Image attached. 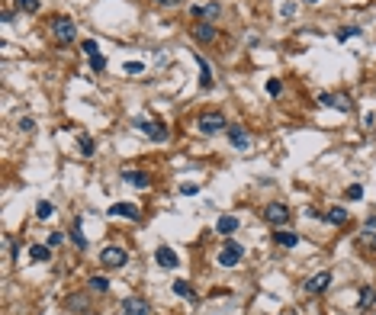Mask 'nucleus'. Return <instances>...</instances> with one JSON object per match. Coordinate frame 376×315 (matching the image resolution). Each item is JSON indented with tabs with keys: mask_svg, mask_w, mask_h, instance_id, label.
<instances>
[{
	"mask_svg": "<svg viewBox=\"0 0 376 315\" xmlns=\"http://www.w3.org/2000/svg\"><path fill=\"white\" fill-rule=\"evenodd\" d=\"M87 286H90L93 293H106V290H110V280L97 274V277H90V280H87Z\"/></svg>",
	"mask_w": 376,
	"mask_h": 315,
	"instance_id": "4be33fe9",
	"label": "nucleus"
},
{
	"mask_svg": "<svg viewBox=\"0 0 376 315\" xmlns=\"http://www.w3.org/2000/svg\"><path fill=\"white\" fill-rule=\"evenodd\" d=\"M347 196H351V199H360V196H363V187H360V183H354V187H347Z\"/></svg>",
	"mask_w": 376,
	"mask_h": 315,
	"instance_id": "72a5a7b5",
	"label": "nucleus"
},
{
	"mask_svg": "<svg viewBox=\"0 0 376 315\" xmlns=\"http://www.w3.org/2000/svg\"><path fill=\"white\" fill-rule=\"evenodd\" d=\"M216 232H219V235H232V232H238V219H235V216H219Z\"/></svg>",
	"mask_w": 376,
	"mask_h": 315,
	"instance_id": "f3484780",
	"label": "nucleus"
},
{
	"mask_svg": "<svg viewBox=\"0 0 376 315\" xmlns=\"http://www.w3.org/2000/svg\"><path fill=\"white\" fill-rule=\"evenodd\" d=\"M81 48L87 51V55H97V42H93V39H84V42H81Z\"/></svg>",
	"mask_w": 376,
	"mask_h": 315,
	"instance_id": "473e14b6",
	"label": "nucleus"
},
{
	"mask_svg": "<svg viewBox=\"0 0 376 315\" xmlns=\"http://www.w3.org/2000/svg\"><path fill=\"white\" fill-rule=\"evenodd\" d=\"M20 129H23V132H32V129H36V122L26 116V119H20Z\"/></svg>",
	"mask_w": 376,
	"mask_h": 315,
	"instance_id": "c9c22d12",
	"label": "nucleus"
},
{
	"mask_svg": "<svg viewBox=\"0 0 376 315\" xmlns=\"http://www.w3.org/2000/svg\"><path fill=\"white\" fill-rule=\"evenodd\" d=\"M180 193H183V196H196V193H199V187H196V183H183Z\"/></svg>",
	"mask_w": 376,
	"mask_h": 315,
	"instance_id": "2f4dec72",
	"label": "nucleus"
},
{
	"mask_svg": "<svg viewBox=\"0 0 376 315\" xmlns=\"http://www.w3.org/2000/svg\"><path fill=\"white\" fill-rule=\"evenodd\" d=\"M373 302H376V290H373V286H363V290H360V296H357V309H360V312H366Z\"/></svg>",
	"mask_w": 376,
	"mask_h": 315,
	"instance_id": "6ab92c4d",
	"label": "nucleus"
},
{
	"mask_svg": "<svg viewBox=\"0 0 376 315\" xmlns=\"http://www.w3.org/2000/svg\"><path fill=\"white\" fill-rule=\"evenodd\" d=\"M171 290L177 293V296H183V299H196L193 283H187V280H174V283H171Z\"/></svg>",
	"mask_w": 376,
	"mask_h": 315,
	"instance_id": "a211bd4d",
	"label": "nucleus"
},
{
	"mask_svg": "<svg viewBox=\"0 0 376 315\" xmlns=\"http://www.w3.org/2000/svg\"><path fill=\"white\" fill-rule=\"evenodd\" d=\"M126 260H129V251H126V248H119V244H110V248H103V251H100V264L106 267V270H119V267H126Z\"/></svg>",
	"mask_w": 376,
	"mask_h": 315,
	"instance_id": "f03ea898",
	"label": "nucleus"
},
{
	"mask_svg": "<svg viewBox=\"0 0 376 315\" xmlns=\"http://www.w3.org/2000/svg\"><path fill=\"white\" fill-rule=\"evenodd\" d=\"M321 219L331 222V225H344V222H347V209H331V213H325Z\"/></svg>",
	"mask_w": 376,
	"mask_h": 315,
	"instance_id": "412c9836",
	"label": "nucleus"
},
{
	"mask_svg": "<svg viewBox=\"0 0 376 315\" xmlns=\"http://www.w3.org/2000/svg\"><path fill=\"white\" fill-rule=\"evenodd\" d=\"M29 257L36 260V264H42V260H51V244H32V248H29Z\"/></svg>",
	"mask_w": 376,
	"mask_h": 315,
	"instance_id": "aec40b11",
	"label": "nucleus"
},
{
	"mask_svg": "<svg viewBox=\"0 0 376 315\" xmlns=\"http://www.w3.org/2000/svg\"><path fill=\"white\" fill-rule=\"evenodd\" d=\"M154 260H158V267H164V270H174V267L180 264L177 251H174V248H168V244H161V248L154 251Z\"/></svg>",
	"mask_w": 376,
	"mask_h": 315,
	"instance_id": "1a4fd4ad",
	"label": "nucleus"
},
{
	"mask_svg": "<svg viewBox=\"0 0 376 315\" xmlns=\"http://www.w3.org/2000/svg\"><path fill=\"white\" fill-rule=\"evenodd\" d=\"M90 68H93V71H103V68H106V55H100V51L90 55Z\"/></svg>",
	"mask_w": 376,
	"mask_h": 315,
	"instance_id": "c85d7f7f",
	"label": "nucleus"
},
{
	"mask_svg": "<svg viewBox=\"0 0 376 315\" xmlns=\"http://www.w3.org/2000/svg\"><path fill=\"white\" fill-rule=\"evenodd\" d=\"M51 36H55L58 45H71L74 36H77V26L71 16H55V23H51Z\"/></svg>",
	"mask_w": 376,
	"mask_h": 315,
	"instance_id": "f257e3e1",
	"label": "nucleus"
},
{
	"mask_svg": "<svg viewBox=\"0 0 376 315\" xmlns=\"http://www.w3.org/2000/svg\"><path fill=\"white\" fill-rule=\"evenodd\" d=\"M77 142H81V151H84V154H93V142H90L87 135H77Z\"/></svg>",
	"mask_w": 376,
	"mask_h": 315,
	"instance_id": "c756f323",
	"label": "nucleus"
},
{
	"mask_svg": "<svg viewBox=\"0 0 376 315\" xmlns=\"http://www.w3.org/2000/svg\"><path fill=\"white\" fill-rule=\"evenodd\" d=\"M142 71H145L142 61H129V65H126V74H142Z\"/></svg>",
	"mask_w": 376,
	"mask_h": 315,
	"instance_id": "7c9ffc66",
	"label": "nucleus"
},
{
	"mask_svg": "<svg viewBox=\"0 0 376 315\" xmlns=\"http://www.w3.org/2000/svg\"><path fill=\"white\" fill-rule=\"evenodd\" d=\"M241 254H244V248L235 238H229V241H225V248L219 251V264H222V267H235L241 260Z\"/></svg>",
	"mask_w": 376,
	"mask_h": 315,
	"instance_id": "39448f33",
	"label": "nucleus"
},
{
	"mask_svg": "<svg viewBox=\"0 0 376 315\" xmlns=\"http://www.w3.org/2000/svg\"><path fill=\"white\" fill-rule=\"evenodd\" d=\"M193 39L203 42V45H209V42L216 39V26H212V23H199L196 29H193Z\"/></svg>",
	"mask_w": 376,
	"mask_h": 315,
	"instance_id": "2eb2a0df",
	"label": "nucleus"
},
{
	"mask_svg": "<svg viewBox=\"0 0 376 315\" xmlns=\"http://www.w3.org/2000/svg\"><path fill=\"white\" fill-rule=\"evenodd\" d=\"M84 305V296H71V299H68V309H81Z\"/></svg>",
	"mask_w": 376,
	"mask_h": 315,
	"instance_id": "e433bc0d",
	"label": "nucleus"
},
{
	"mask_svg": "<svg viewBox=\"0 0 376 315\" xmlns=\"http://www.w3.org/2000/svg\"><path fill=\"white\" fill-rule=\"evenodd\" d=\"M106 213H110V216H119V219H132V222H138V219H142V213H138L135 203H113Z\"/></svg>",
	"mask_w": 376,
	"mask_h": 315,
	"instance_id": "9d476101",
	"label": "nucleus"
},
{
	"mask_svg": "<svg viewBox=\"0 0 376 315\" xmlns=\"http://www.w3.org/2000/svg\"><path fill=\"white\" fill-rule=\"evenodd\" d=\"M225 129H229V126H225V116H222V113H203V116H199V132H203V135H219V132H225Z\"/></svg>",
	"mask_w": 376,
	"mask_h": 315,
	"instance_id": "7ed1b4c3",
	"label": "nucleus"
},
{
	"mask_svg": "<svg viewBox=\"0 0 376 315\" xmlns=\"http://www.w3.org/2000/svg\"><path fill=\"white\" fill-rule=\"evenodd\" d=\"M135 126L142 129L151 142H168V126H164V122H158V119H154V122H151V119H138Z\"/></svg>",
	"mask_w": 376,
	"mask_h": 315,
	"instance_id": "423d86ee",
	"label": "nucleus"
},
{
	"mask_svg": "<svg viewBox=\"0 0 376 315\" xmlns=\"http://www.w3.org/2000/svg\"><path fill=\"white\" fill-rule=\"evenodd\" d=\"M71 241L77 244V248H87V238H84V235H81V222H74V229H71Z\"/></svg>",
	"mask_w": 376,
	"mask_h": 315,
	"instance_id": "393cba45",
	"label": "nucleus"
},
{
	"mask_svg": "<svg viewBox=\"0 0 376 315\" xmlns=\"http://www.w3.org/2000/svg\"><path fill=\"white\" fill-rule=\"evenodd\" d=\"M196 65H199V84H203V90L212 87V68H209V61L203 55H196Z\"/></svg>",
	"mask_w": 376,
	"mask_h": 315,
	"instance_id": "dca6fc26",
	"label": "nucleus"
},
{
	"mask_svg": "<svg viewBox=\"0 0 376 315\" xmlns=\"http://www.w3.org/2000/svg\"><path fill=\"white\" fill-rule=\"evenodd\" d=\"M305 4H318V0H305Z\"/></svg>",
	"mask_w": 376,
	"mask_h": 315,
	"instance_id": "a19ab883",
	"label": "nucleus"
},
{
	"mask_svg": "<svg viewBox=\"0 0 376 315\" xmlns=\"http://www.w3.org/2000/svg\"><path fill=\"white\" fill-rule=\"evenodd\" d=\"M225 132H229L232 145L238 148V151H244V148H251V135H248V129H244V126H229Z\"/></svg>",
	"mask_w": 376,
	"mask_h": 315,
	"instance_id": "9b49d317",
	"label": "nucleus"
},
{
	"mask_svg": "<svg viewBox=\"0 0 376 315\" xmlns=\"http://www.w3.org/2000/svg\"><path fill=\"white\" fill-rule=\"evenodd\" d=\"M264 222L274 225V229H280V225L290 222V209H286L283 203H270V206H264Z\"/></svg>",
	"mask_w": 376,
	"mask_h": 315,
	"instance_id": "20e7f679",
	"label": "nucleus"
},
{
	"mask_svg": "<svg viewBox=\"0 0 376 315\" xmlns=\"http://www.w3.org/2000/svg\"><path fill=\"white\" fill-rule=\"evenodd\" d=\"M331 107L341 110V113H347V110H351V100H347L344 93H331Z\"/></svg>",
	"mask_w": 376,
	"mask_h": 315,
	"instance_id": "b1692460",
	"label": "nucleus"
},
{
	"mask_svg": "<svg viewBox=\"0 0 376 315\" xmlns=\"http://www.w3.org/2000/svg\"><path fill=\"white\" fill-rule=\"evenodd\" d=\"M267 93H270V97H280V93H283V84H280L277 77H270V81H267Z\"/></svg>",
	"mask_w": 376,
	"mask_h": 315,
	"instance_id": "cd10ccee",
	"label": "nucleus"
},
{
	"mask_svg": "<svg viewBox=\"0 0 376 315\" xmlns=\"http://www.w3.org/2000/svg\"><path fill=\"white\" fill-rule=\"evenodd\" d=\"M48 216H55V203L39 199V203H36V219H48Z\"/></svg>",
	"mask_w": 376,
	"mask_h": 315,
	"instance_id": "5701e85b",
	"label": "nucleus"
},
{
	"mask_svg": "<svg viewBox=\"0 0 376 315\" xmlns=\"http://www.w3.org/2000/svg\"><path fill=\"white\" fill-rule=\"evenodd\" d=\"M84 315H97V312H90V309H87V312H84Z\"/></svg>",
	"mask_w": 376,
	"mask_h": 315,
	"instance_id": "ea45409f",
	"label": "nucleus"
},
{
	"mask_svg": "<svg viewBox=\"0 0 376 315\" xmlns=\"http://www.w3.org/2000/svg\"><path fill=\"white\" fill-rule=\"evenodd\" d=\"M16 7L26 13H39V0H16Z\"/></svg>",
	"mask_w": 376,
	"mask_h": 315,
	"instance_id": "a878e982",
	"label": "nucleus"
},
{
	"mask_svg": "<svg viewBox=\"0 0 376 315\" xmlns=\"http://www.w3.org/2000/svg\"><path fill=\"white\" fill-rule=\"evenodd\" d=\"M154 4H161V7H174V4H180V0H154Z\"/></svg>",
	"mask_w": 376,
	"mask_h": 315,
	"instance_id": "58836bf2",
	"label": "nucleus"
},
{
	"mask_svg": "<svg viewBox=\"0 0 376 315\" xmlns=\"http://www.w3.org/2000/svg\"><path fill=\"white\" fill-rule=\"evenodd\" d=\"M61 241H65V232H51V235H48V244H51V248L61 244Z\"/></svg>",
	"mask_w": 376,
	"mask_h": 315,
	"instance_id": "f704fd0d",
	"label": "nucleus"
},
{
	"mask_svg": "<svg viewBox=\"0 0 376 315\" xmlns=\"http://www.w3.org/2000/svg\"><path fill=\"white\" fill-rule=\"evenodd\" d=\"M122 180H126V183H132V187H138V190L151 183L145 171H135V168H122Z\"/></svg>",
	"mask_w": 376,
	"mask_h": 315,
	"instance_id": "f8f14e48",
	"label": "nucleus"
},
{
	"mask_svg": "<svg viewBox=\"0 0 376 315\" xmlns=\"http://www.w3.org/2000/svg\"><path fill=\"white\" fill-rule=\"evenodd\" d=\"M354 36H360V29H357V26H344V29L338 32V39H341V42H347V39H354Z\"/></svg>",
	"mask_w": 376,
	"mask_h": 315,
	"instance_id": "bb28decb",
	"label": "nucleus"
},
{
	"mask_svg": "<svg viewBox=\"0 0 376 315\" xmlns=\"http://www.w3.org/2000/svg\"><path fill=\"white\" fill-rule=\"evenodd\" d=\"M274 241L283 244V248H296V244H299V235L290 232V229H274Z\"/></svg>",
	"mask_w": 376,
	"mask_h": 315,
	"instance_id": "ddd939ff",
	"label": "nucleus"
},
{
	"mask_svg": "<svg viewBox=\"0 0 376 315\" xmlns=\"http://www.w3.org/2000/svg\"><path fill=\"white\" fill-rule=\"evenodd\" d=\"M328 286H331V270H321V274H315V277L305 280V293H312V296L325 293Z\"/></svg>",
	"mask_w": 376,
	"mask_h": 315,
	"instance_id": "6e6552de",
	"label": "nucleus"
},
{
	"mask_svg": "<svg viewBox=\"0 0 376 315\" xmlns=\"http://www.w3.org/2000/svg\"><path fill=\"white\" fill-rule=\"evenodd\" d=\"M119 315H151V302L142 299V296H129V299L122 302Z\"/></svg>",
	"mask_w": 376,
	"mask_h": 315,
	"instance_id": "0eeeda50",
	"label": "nucleus"
},
{
	"mask_svg": "<svg viewBox=\"0 0 376 315\" xmlns=\"http://www.w3.org/2000/svg\"><path fill=\"white\" fill-rule=\"evenodd\" d=\"M190 13H193L196 20H203V23H206V20H216V16L222 13V7H219V4H206V7H193Z\"/></svg>",
	"mask_w": 376,
	"mask_h": 315,
	"instance_id": "4468645a",
	"label": "nucleus"
},
{
	"mask_svg": "<svg viewBox=\"0 0 376 315\" xmlns=\"http://www.w3.org/2000/svg\"><path fill=\"white\" fill-rule=\"evenodd\" d=\"M318 103H321V107H331V93L321 90V93H318Z\"/></svg>",
	"mask_w": 376,
	"mask_h": 315,
	"instance_id": "4c0bfd02",
	"label": "nucleus"
}]
</instances>
